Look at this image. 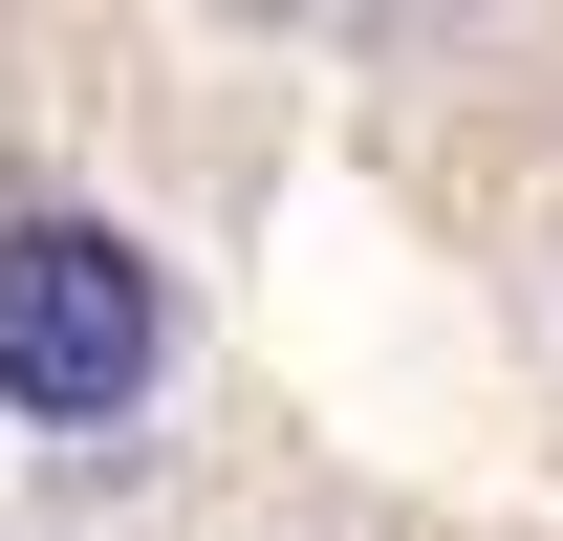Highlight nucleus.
I'll return each instance as SVG.
<instances>
[{"label":"nucleus","instance_id":"nucleus-1","mask_svg":"<svg viewBox=\"0 0 563 541\" xmlns=\"http://www.w3.org/2000/svg\"><path fill=\"white\" fill-rule=\"evenodd\" d=\"M174 346H196V303H174V261L131 217H0V455L152 433Z\"/></svg>","mask_w":563,"mask_h":541}]
</instances>
